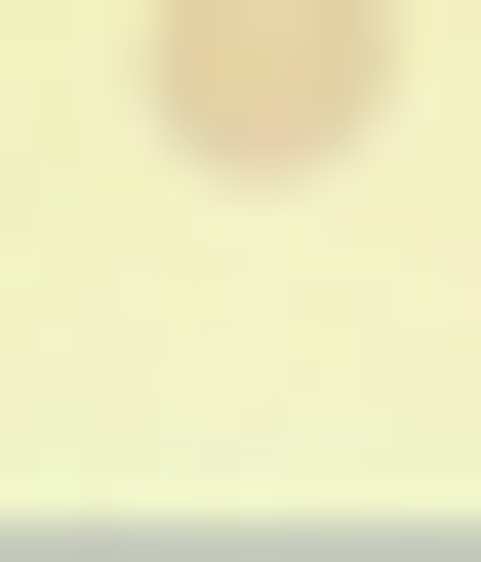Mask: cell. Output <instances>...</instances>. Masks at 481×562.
Here are the masks:
<instances>
[{"label":"cell","mask_w":481,"mask_h":562,"mask_svg":"<svg viewBox=\"0 0 481 562\" xmlns=\"http://www.w3.org/2000/svg\"><path fill=\"white\" fill-rule=\"evenodd\" d=\"M401 0H161V161H362Z\"/></svg>","instance_id":"obj_1"}]
</instances>
